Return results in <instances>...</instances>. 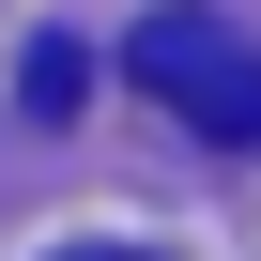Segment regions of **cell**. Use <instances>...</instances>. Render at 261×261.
<instances>
[{
	"mask_svg": "<svg viewBox=\"0 0 261 261\" xmlns=\"http://www.w3.org/2000/svg\"><path fill=\"white\" fill-rule=\"evenodd\" d=\"M123 77L169 123H200V139H261V46L230 16H200V0H154V16L123 31Z\"/></svg>",
	"mask_w": 261,
	"mask_h": 261,
	"instance_id": "1",
	"label": "cell"
},
{
	"mask_svg": "<svg viewBox=\"0 0 261 261\" xmlns=\"http://www.w3.org/2000/svg\"><path fill=\"white\" fill-rule=\"evenodd\" d=\"M77 92H92V62H77L62 31H46V46L16 62V108H31V123H77Z\"/></svg>",
	"mask_w": 261,
	"mask_h": 261,
	"instance_id": "2",
	"label": "cell"
},
{
	"mask_svg": "<svg viewBox=\"0 0 261 261\" xmlns=\"http://www.w3.org/2000/svg\"><path fill=\"white\" fill-rule=\"evenodd\" d=\"M77 261H123V246H77Z\"/></svg>",
	"mask_w": 261,
	"mask_h": 261,
	"instance_id": "3",
	"label": "cell"
}]
</instances>
